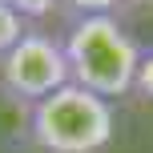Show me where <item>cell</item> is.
I'll return each instance as SVG.
<instances>
[{
	"label": "cell",
	"instance_id": "1",
	"mask_svg": "<svg viewBox=\"0 0 153 153\" xmlns=\"http://www.w3.org/2000/svg\"><path fill=\"white\" fill-rule=\"evenodd\" d=\"M61 45H65V61H69V81L76 89H89L105 101L133 93L141 45L109 8L73 12Z\"/></svg>",
	"mask_w": 153,
	"mask_h": 153
},
{
	"label": "cell",
	"instance_id": "2",
	"mask_svg": "<svg viewBox=\"0 0 153 153\" xmlns=\"http://www.w3.org/2000/svg\"><path fill=\"white\" fill-rule=\"evenodd\" d=\"M28 141L40 153H101L113 141V105L89 89L65 85L28 105Z\"/></svg>",
	"mask_w": 153,
	"mask_h": 153
},
{
	"label": "cell",
	"instance_id": "3",
	"mask_svg": "<svg viewBox=\"0 0 153 153\" xmlns=\"http://www.w3.org/2000/svg\"><path fill=\"white\" fill-rule=\"evenodd\" d=\"M69 81V61H65V45L48 32L32 28L8 56H0V89L20 105H36V101L53 97Z\"/></svg>",
	"mask_w": 153,
	"mask_h": 153
},
{
	"label": "cell",
	"instance_id": "4",
	"mask_svg": "<svg viewBox=\"0 0 153 153\" xmlns=\"http://www.w3.org/2000/svg\"><path fill=\"white\" fill-rule=\"evenodd\" d=\"M28 32H32V28H28V20H24V8L0 4V56H8Z\"/></svg>",
	"mask_w": 153,
	"mask_h": 153
},
{
	"label": "cell",
	"instance_id": "5",
	"mask_svg": "<svg viewBox=\"0 0 153 153\" xmlns=\"http://www.w3.org/2000/svg\"><path fill=\"white\" fill-rule=\"evenodd\" d=\"M133 97L153 101V45H149V48H141L137 73H133Z\"/></svg>",
	"mask_w": 153,
	"mask_h": 153
}]
</instances>
